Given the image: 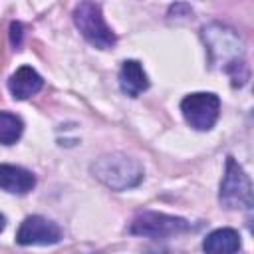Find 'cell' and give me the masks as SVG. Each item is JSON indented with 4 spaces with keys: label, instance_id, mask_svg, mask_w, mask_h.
I'll return each mask as SVG.
<instances>
[{
    "label": "cell",
    "instance_id": "obj_1",
    "mask_svg": "<svg viewBox=\"0 0 254 254\" xmlns=\"http://www.w3.org/2000/svg\"><path fill=\"white\" fill-rule=\"evenodd\" d=\"M202 42L210 65L228 73L234 85H244L248 79V67L244 64V42L238 32L230 26L212 22L202 28Z\"/></svg>",
    "mask_w": 254,
    "mask_h": 254
},
{
    "label": "cell",
    "instance_id": "obj_2",
    "mask_svg": "<svg viewBox=\"0 0 254 254\" xmlns=\"http://www.w3.org/2000/svg\"><path fill=\"white\" fill-rule=\"evenodd\" d=\"M89 169H91V175L111 190L135 189L145 177L143 165L125 153L103 155L95 159Z\"/></svg>",
    "mask_w": 254,
    "mask_h": 254
},
{
    "label": "cell",
    "instance_id": "obj_3",
    "mask_svg": "<svg viewBox=\"0 0 254 254\" xmlns=\"http://www.w3.org/2000/svg\"><path fill=\"white\" fill-rule=\"evenodd\" d=\"M73 24L81 32V36L99 50H109L117 44V36L107 26L101 4L97 2H79L73 8Z\"/></svg>",
    "mask_w": 254,
    "mask_h": 254
},
{
    "label": "cell",
    "instance_id": "obj_4",
    "mask_svg": "<svg viewBox=\"0 0 254 254\" xmlns=\"http://www.w3.org/2000/svg\"><path fill=\"white\" fill-rule=\"evenodd\" d=\"M218 200L224 208L236 210V208H252V183L242 165L234 157H226L224 175L220 181Z\"/></svg>",
    "mask_w": 254,
    "mask_h": 254
},
{
    "label": "cell",
    "instance_id": "obj_5",
    "mask_svg": "<svg viewBox=\"0 0 254 254\" xmlns=\"http://www.w3.org/2000/svg\"><path fill=\"white\" fill-rule=\"evenodd\" d=\"M187 230H190L189 220H185L181 216L165 214V212H155V210L137 214L129 224L131 234L145 236V238H169V236L183 234Z\"/></svg>",
    "mask_w": 254,
    "mask_h": 254
},
{
    "label": "cell",
    "instance_id": "obj_6",
    "mask_svg": "<svg viewBox=\"0 0 254 254\" xmlns=\"http://www.w3.org/2000/svg\"><path fill=\"white\" fill-rule=\"evenodd\" d=\"M185 121L196 131H210L220 115V99L210 91L189 93L181 101Z\"/></svg>",
    "mask_w": 254,
    "mask_h": 254
},
{
    "label": "cell",
    "instance_id": "obj_7",
    "mask_svg": "<svg viewBox=\"0 0 254 254\" xmlns=\"http://www.w3.org/2000/svg\"><path fill=\"white\" fill-rule=\"evenodd\" d=\"M62 240V228L40 214L26 216L16 232V242L20 246H50Z\"/></svg>",
    "mask_w": 254,
    "mask_h": 254
},
{
    "label": "cell",
    "instance_id": "obj_8",
    "mask_svg": "<svg viewBox=\"0 0 254 254\" xmlns=\"http://www.w3.org/2000/svg\"><path fill=\"white\" fill-rule=\"evenodd\" d=\"M36 187V177L32 171L18 167V165H6L0 163V189L10 194H28Z\"/></svg>",
    "mask_w": 254,
    "mask_h": 254
},
{
    "label": "cell",
    "instance_id": "obj_9",
    "mask_svg": "<svg viewBox=\"0 0 254 254\" xmlns=\"http://www.w3.org/2000/svg\"><path fill=\"white\" fill-rule=\"evenodd\" d=\"M42 87H44L42 75L30 65L18 67L8 79V89L14 99H28V97L36 95Z\"/></svg>",
    "mask_w": 254,
    "mask_h": 254
},
{
    "label": "cell",
    "instance_id": "obj_10",
    "mask_svg": "<svg viewBox=\"0 0 254 254\" xmlns=\"http://www.w3.org/2000/svg\"><path fill=\"white\" fill-rule=\"evenodd\" d=\"M119 87L125 95L137 97L149 87V77L137 60H125L119 69Z\"/></svg>",
    "mask_w": 254,
    "mask_h": 254
},
{
    "label": "cell",
    "instance_id": "obj_11",
    "mask_svg": "<svg viewBox=\"0 0 254 254\" xmlns=\"http://www.w3.org/2000/svg\"><path fill=\"white\" fill-rule=\"evenodd\" d=\"M240 248V234L234 228H216L202 240L204 254H236Z\"/></svg>",
    "mask_w": 254,
    "mask_h": 254
},
{
    "label": "cell",
    "instance_id": "obj_12",
    "mask_svg": "<svg viewBox=\"0 0 254 254\" xmlns=\"http://www.w3.org/2000/svg\"><path fill=\"white\" fill-rule=\"evenodd\" d=\"M24 131V123L18 115L10 111H0V143L2 145H14Z\"/></svg>",
    "mask_w": 254,
    "mask_h": 254
},
{
    "label": "cell",
    "instance_id": "obj_13",
    "mask_svg": "<svg viewBox=\"0 0 254 254\" xmlns=\"http://www.w3.org/2000/svg\"><path fill=\"white\" fill-rule=\"evenodd\" d=\"M169 16L171 18H192V8L189 4L179 2V4H173L169 8Z\"/></svg>",
    "mask_w": 254,
    "mask_h": 254
},
{
    "label": "cell",
    "instance_id": "obj_14",
    "mask_svg": "<svg viewBox=\"0 0 254 254\" xmlns=\"http://www.w3.org/2000/svg\"><path fill=\"white\" fill-rule=\"evenodd\" d=\"M22 36H24V28L20 22H12L10 24V40H12V46L20 48L22 46Z\"/></svg>",
    "mask_w": 254,
    "mask_h": 254
},
{
    "label": "cell",
    "instance_id": "obj_15",
    "mask_svg": "<svg viewBox=\"0 0 254 254\" xmlns=\"http://www.w3.org/2000/svg\"><path fill=\"white\" fill-rule=\"evenodd\" d=\"M4 226H6V216H4V214H0V232L4 230Z\"/></svg>",
    "mask_w": 254,
    "mask_h": 254
}]
</instances>
